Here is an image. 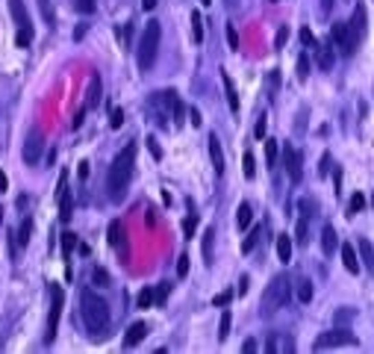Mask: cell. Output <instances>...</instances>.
I'll return each mask as SVG.
<instances>
[{"label":"cell","instance_id":"1","mask_svg":"<svg viewBox=\"0 0 374 354\" xmlns=\"http://www.w3.org/2000/svg\"><path fill=\"white\" fill-rule=\"evenodd\" d=\"M80 313H83V322L88 333H92L95 340H103L106 333H110V307H106V301L97 295L95 290H83L80 292Z\"/></svg>","mask_w":374,"mask_h":354},{"label":"cell","instance_id":"2","mask_svg":"<svg viewBox=\"0 0 374 354\" xmlns=\"http://www.w3.org/2000/svg\"><path fill=\"white\" fill-rule=\"evenodd\" d=\"M133 165H136V145L130 142L121 154L112 160L110 165V177H106V189H110V198L112 201H121L127 195V186H130V177H133Z\"/></svg>","mask_w":374,"mask_h":354},{"label":"cell","instance_id":"3","mask_svg":"<svg viewBox=\"0 0 374 354\" xmlns=\"http://www.w3.org/2000/svg\"><path fill=\"white\" fill-rule=\"evenodd\" d=\"M160 38H162L160 21H147V27L142 30L139 51H136V62H139L142 71H147V68L156 62V54H160Z\"/></svg>","mask_w":374,"mask_h":354},{"label":"cell","instance_id":"4","mask_svg":"<svg viewBox=\"0 0 374 354\" xmlns=\"http://www.w3.org/2000/svg\"><path fill=\"white\" fill-rule=\"evenodd\" d=\"M289 295H292V283L286 274H277L271 283H269V290H265L262 295V316H274L283 304L289 301Z\"/></svg>","mask_w":374,"mask_h":354},{"label":"cell","instance_id":"5","mask_svg":"<svg viewBox=\"0 0 374 354\" xmlns=\"http://www.w3.org/2000/svg\"><path fill=\"white\" fill-rule=\"evenodd\" d=\"M62 304H65V292L62 287H51V316H47V333H45V342H53L56 337V328H59V316H62Z\"/></svg>","mask_w":374,"mask_h":354},{"label":"cell","instance_id":"6","mask_svg":"<svg viewBox=\"0 0 374 354\" xmlns=\"http://www.w3.org/2000/svg\"><path fill=\"white\" fill-rule=\"evenodd\" d=\"M42 151H45V133H42V127H29V133H27V142H24V160L29 165H38V160H42Z\"/></svg>","mask_w":374,"mask_h":354},{"label":"cell","instance_id":"7","mask_svg":"<svg viewBox=\"0 0 374 354\" xmlns=\"http://www.w3.org/2000/svg\"><path fill=\"white\" fill-rule=\"evenodd\" d=\"M283 163H286L289 180H292V183H301V177H303V163H301V151H298V148L283 145Z\"/></svg>","mask_w":374,"mask_h":354},{"label":"cell","instance_id":"8","mask_svg":"<svg viewBox=\"0 0 374 354\" xmlns=\"http://www.w3.org/2000/svg\"><path fill=\"white\" fill-rule=\"evenodd\" d=\"M330 36H333V42L339 45V51L345 54V56H351L353 51H357V38L351 36L348 24H342V21H339V24H333V27H330Z\"/></svg>","mask_w":374,"mask_h":354},{"label":"cell","instance_id":"9","mask_svg":"<svg viewBox=\"0 0 374 354\" xmlns=\"http://www.w3.org/2000/svg\"><path fill=\"white\" fill-rule=\"evenodd\" d=\"M351 342H357V337H353L351 331L339 328V331H330V333H321V337L316 340V349H333V346H351Z\"/></svg>","mask_w":374,"mask_h":354},{"label":"cell","instance_id":"10","mask_svg":"<svg viewBox=\"0 0 374 354\" xmlns=\"http://www.w3.org/2000/svg\"><path fill=\"white\" fill-rule=\"evenodd\" d=\"M101 104V74H92V80H88V92H86V110H95V106Z\"/></svg>","mask_w":374,"mask_h":354},{"label":"cell","instance_id":"11","mask_svg":"<svg viewBox=\"0 0 374 354\" xmlns=\"http://www.w3.org/2000/svg\"><path fill=\"white\" fill-rule=\"evenodd\" d=\"M210 156H212V169L215 174H224V154H221V142H219V136H210Z\"/></svg>","mask_w":374,"mask_h":354},{"label":"cell","instance_id":"12","mask_svg":"<svg viewBox=\"0 0 374 354\" xmlns=\"http://www.w3.org/2000/svg\"><path fill=\"white\" fill-rule=\"evenodd\" d=\"M145 333H147V324H145V322H136V324H130V331H127V337H124V349L139 346V342L145 340Z\"/></svg>","mask_w":374,"mask_h":354},{"label":"cell","instance_id":"13","mask_svg":"<svg viewBox=\"0 0 374 354\" xmlns=\"http://www.w3.org/2000/svg\"><path fill=\"white\" fill-rule=\"evenodd\" d=\"M59 219H62L65 224L74 219V198L68 195V189H65V192H59Z\"/></svg>","mask_w":374,"mask_h":354},{"label":"cell","instance_id":"14","mask_svg":"<svg viewBox=\"0 0 374 354\" xmlns=\"http://www.w3.org/2000/svg\"><path fill=\"white\" fill-rule=\"evenodd\" d=\"M348 30H351V36L357 38V42L366 36V9L362 6H357V15H353V21L348 24Z\"/></svg>","mask_w":374,"mask_h":354},{"label":"cell","instance_id":"15","mask_svg":"<svg viewBox=\"0 0 374 354\" xmlns=\"http://www.w3.org/2000/svg\"><path fill=\"white\" fill-rule=\"evenodd\" d=\"M221 80H224V92H227V104L233 113H239V95H236V86H233V77L227 71H221Z\"/></svg>","mask_w":374,"mask_h":354},{"label":"cell","instance_id":"16","mask_svg":"<svg viewBox=\"0 0 374 354\" xmlns=\"http://www.w3.org/2000/svg\"><path fill=\"white\" fill-rule=\"evenodd\" d=\"M342 263H345V269L351 274H360V260H357V251H353V245H342Z\"/></svg>","mask_w":374,"mask_h":354},{"label":"cell","instance_id":"17","mask_svg":"<svg viewBox=\"0 0 374 354\" xmlns=\"http://www.w3.org/2000/svg\"><path fill=\"white\" fill-rule=\"evenodd\" d=\"M110 245H112V248H124V245H127V231H124L121 222L110 224Z\"/></svg>","mask_w":374,"mask_h":354},{"label":"cell","instance_id":"18","mask_svg":"<svg viewBox=\"0 0 374 354\" xmlns=\"http://www.w3.org/2000/svg\"><path fill=\"white\" fill-rule=\"evenodd\" d=\"M9 9H12V18L18 27H33L27 18V9H24V0H9Z\"/></svg>","mask_w":374,"mask_h":354},{"label":"cell","instance_id":"19","mask_svg":"<svg viewBox=\"0 0 374 354\" xmlns=\"http://www.w3.org/2000/svg\"><path fill=\"white\" fill-rule=\"evenodd\" d=\"M277 257H280V263H289L292 260V236H277Z\"/></svg>","mask_w":374,"mask_h":354},{"label":"cell","instance_id":"20","mask_svg":"<svg viewBox=\"0 0 374 354\" xmlns=\"http://www.w3.org/2000/svg\"><path fill=\"white\" fill-rule=\"evenodd\" d=\"M336 245H339L336 242V231L327 224V228L321 231V248H324V254H333V251H336Z\"/></svg>","mask_w":374,"mask_h":354},{"label":"cell","instance_id":"21","mask_svg":"<svg viewBox=\"0 0 374 354\" xmlns=\"http://www.w3.org/2000/svg\"><path fill=\"white\" fill-rule=\"evenodd\" d=\"M29 236H33V219L27 215V219L21 222V231H18V236H15V245H18V248L29 242Z\"/></svg>","mask_w":374,"mask_h":354},{"label":"cell","instance_id":"22","mask_svg":"<svg viewBox=\"0 0 374 354\" xmlns=\"http://www.w3.org/2000/svg\"><path fill=\"white\" fill-rule=\"evenodd\" d=\"M251 215H253L251 204H248V201H242V204H239V210H236V224H239V228H248V224H251Z\"/></svg>","mask_w":374,"mask_h":354},{"label":"cell","instance_id":"23","mask_svg":"<svg viewBox=\"0 0 374 354\" xmlns=\"http://www.w3.org/2000/svg\"><path fill=\"white\" fill-rule=\"evenodd\" d=\"M15 42H18V47H29V45H33V27H18Z\"/></svg>","mask_w":374,"mask_h":354},{"label":"cell","instance_id":"24","mask_svg":"<svg viewBox=\"0 0 374 354\" xmlns=\"http://www.w3.org/2000/svg\"><path fill=\"white\" fill-rule=\"evenodd\" d=\"M319 65L324 68V71H330V68H333V51H330V45L319 47Z\"/></svg>","mask_w":374,"mask_h":354},{"label":"cell","instance_id":"25","mask_svg":"<svg viewBox=\"0 0 374 354\" xmlns=\"http://www.w3.org/2000/svg\"><path fill=\"white\" fill-rule=\"evenodd\" d=\"M212 239H215V231L210 228V231L203 233V260L206 263H212Z\"/></svg>","mask_w":374,"mask_h":354},{"label":"cell","instance_id":"26","mask_svg":"<svg viewBox=\"0 0 374 354\" xmlns=\"http://www.w3.org/2000/svg\"><path fill=\"white\" fill-rule=\"evenodd\" d=\"M230 322H233L230 310H224V313H221V324H219V340H227V337H230Z\"/></svg>","mask_w":374,"mask_h":354},{"label":"cell","instance_id":"27","mask_svg":"<svg viewBox=\"0 0 374 354\" xmlns=\"http://www.w3.org/2000/svg\"><path fill=\"white\" fill-rule=\"evenodd\" d=\"M38 12H42V18H45V24H53V3L51 0H38Z\"/></svg>","mask_w":374,"mask_h":354},{"label":"cell","instance_id":"28","mask_svg":"<svg viewBox=\"0 0 374 354\" xmlns=\"http://www.w3.org/2000/svg\"><path fill=\"white\" fill-rule=\"evenodd\" d=\"M265 163L274 169V163H277V142L274 139H265Z\"/></svg>","mask_w":374,"mask_h":354},{"label":"cell","instance_id":"29","mask_svg":"<svg viewBox=\"0 0 374 354\" xmlns=\"http://www.w3.org/2000/svg\"><path fill=\"white\" fill-rule=\"evenodd\" d=\"M195 228H198V215L189 213V215H186V222H183V236H186V239H192V236H195Z\"/></svg>","mask_w":374,"mask_h":354},{"label":"cell","instance_id":"30","mask_svg":"<svg viewBox=\"0 0 374 354\" xmlns=\"http://www.w3.org/2000/svg\"><path fill=\"white\" fill-rule=\"evenodd\" d=\"M136 304H139V310H147L153 304V290L151 287H145L142 292H139V298H136Z\"/></svg>","mask_w":374,"mask_h":354},{"label":"cell","instance_id":"31","mask_svg":"<svg viewBox=\"0 0 374 354\" xmlns=\"http://www.w3.org/2000/svg\"><path fill=\"white\" fill-rule=\"evenodd\" d=\"M192 36H195V42H203V24H201V12H192Z\"/></svg>","mask_w":374,"mask_h":354},{"label":"cell","instance_id":"32","mask_svg":"<svg viewBox=\"0 0 374 354\" xmlns=\"http://www.w3.org/2000/svg\"><path fill=\"white\" fill-rule=\"evenodd\" d=\"M242 165H245V177H248V180H253V177H257V163H253V154H245Z\"/></svg>","mask_w":374,"mask_h":354},{"label":"cell","instance_id":"33","mask_svg":"<svg viewBox=\"0 0 374 354\" xmlns=\"http://www.w3.org/2000/svg\"><path fill=\"white\" fill-rule=\"evenodd\" d=\"M298 298H301L303 304L312 301V283H310V281H301V283H298Z\"/></svg>","mask_w":374,"mask_h":354},{"label":"cell","instance_id":"34","mask_svg":"<svg viewBox=\"0 0 374 354\" xmlns=\"http://www.w3.org/2000/svg\"><path fill=\"white\" fill-rule=\"evenodd\" d=\"M307 77H310V56L301 54L298 56V80H307Z\"/></svg>","mask_w":374,"mask_h":354},{"label":"cell","instance_id":"35","mask_svg":"<svg viewBox=\"0 0 374 354\" xmlns=\"http://www.w3.org/2000/svg\"><path fill=\"white\" fill-rule=\"evenodd\" d=\"M260 233H262V228H253V231H251V236H248V239H245V242H242V251H245V254H248V251H253V245H257V242H260Z\"/></svg>","mask_w":374,"mask_h":354},{"label":"cell","instance_id":"36","mask_svg":"<svg viewBox=\"0 0 374 354\" xmlns=\"http://www.w3.org/2000/svg\"><path fill=\"white\" fill-rule=\"evenodd\" d=\"M362 206H366V198H362L360 192H353V198L348 201V215H353V213H360Z\"/></svg>","mask_w":374,"mask_h":354},{"label":"cell","instance_id":"37","mask_svg":"<svg viewBox=\"0 0 374 354\" xmlns=\"http://www.w3.org/2000/svg\"><path fill=\"white\" fill-rule=\"evenodd\" d=\"M74 6H77V12L92 15V12H95V6H97V0H74Z\"/></svg>","mask_w":374,"mask_h":354},{"label":"cell","instance_id":"38","mask_svg":"<svg viewBox=\"0 0 374 354\" xmlns=\"http://www.w3.org/2000/svg\"><path fill=\"white\" fill-rule=\"evenodd\" d=\"M360 251H362V260H366V266H374V251H371V242L369 239H360Z\"/></svg>","mask_w":374,"mask_h":354},{"label":"cell","instance_id":"39","mask_svg":"<svg viewBox=\"0 0 374 354\" xmlns=\"http://www.w3.org/2000/svg\"><path fill=\"white\" fill-rule=\"evenodd\" d=\"M77 248V236L74 233H65L62 236V251H65V257H68V254H71Z\"/></svg>","mask_w":374,"mask_h":354},{"label":"cell","instance_id":"40","mask_svg":"<svg viewBox=\"0 0 374 354\" xmlns=\"http://www.w3.org/2000/svg\"><path fill=\"white\" fill-rule=\"evenodd\" d=\"M227 45H230V51H239V33H236L233 24H227Z\"/></svg>","mask_w":374,"mask_h":354},{"label":"cell","instance_id":"41","mask_svg":"<svg viewBox=\"0 0 374 354\" xmlns=\"http://www.w3.org/2000/svg\"><path fill=\"white\" fill-rule=\"evenodd\" d=\"M121 124H124V110H118V106H115L112 115H110V127H112V130H118Z\"/></svg>","mask_w":374,"mask_h":354},{"label":"cell","instance_id":"42","mask_svg":"<svg viewBox=\"0 0 374 354\" xmlns=\"http://www.w3.org/2000/svg\"><path fill=\"white\" fill-rule=\"evenodd\" d=\"M230 298H233V292L227 290V292H219V295H215V298H212V304H215V307H227V304H230Z\"/></svg>","mask_w":374,"mask_h":354},{"label":"cell","instance_id":"43","mask_svg":"<svg viewBox=\"0 0 374 354\" xmlns=\"http://www.w3.org/2000/svg\"><path fill=\"white\" fill-rule=\"evenodd\" d=\"M169 290H171V283H160V287H156V292H153V301H165L169 298Z\"/></svg>","mask_w":374,"mask_h":354},{"label":"cell","instance_id":"44","mask_svg":"<svg viewBox=\"0 0 374 354\" xmlns=\"http://www.w3.org/2000/svg\"><path fill=\"white\" fill-rule=\"evenodd\" d=\"M92 281L101 283V287H110V274H106L103 269H95V272H92Z\"/></svg>","mask_w":374,"mask_h":354},{"label":"cell","instance_id":"45","mask_svg":"<svg viewBox=\"0 0 374 354\" xmlns=\"http://www.w3.org/2000/svg\"><path fill=\"white\" fill-rule=\"evenodd\" d=\"M177 274H180V278H186V274H189V254H183V257L177 260Z\"/></svg>","mask_w":374,"mask_h":354},{"label":"cell","instance_id":"46","mask_svg":"<svg viewBox=\"0 0 374 354\" xmlns=\"http://www.w3.org/2000/svg\"><path fill=\"white\" fill-rule=\"evenodd\" d=\"M147 148H151L153 160H162V148H160V142H156V139H153V136H147Z\"/></svg>","mask_w":374,"mask_h":354},{"label":"cell","instance_id":"47","mask_svg":"<svg viewBox=\"0 0 374 354\" xmlns=\"http://www.w3.org/2000/svg\"><path fill=\"white\" fill-rule=\"evenodd\" d=\"M286 38H289V27H280V30H277V38H274V47L280 51V47L286 45Z\"/></svg>","mask_w":374,"mask_h":354},{"label":"cell","instance_id":"48","mask_svg":"<svg viewBox=\"0 0 374 354\" xmlns=\"http://www.w3.org/2000/svg\"><path fill=\"white\" fill-rule=\"evenodd\" d=\"M253 136H257V139H265V115H260L257 127H253Z\"/></svg>","mask_w":374,"mask_h":354},{"label":"cell","instance_id":"49","mask_svg":"<svg viewBox=\"0 0 374 354\" xmlns=\"http://www.w3.org/2000/svg\"><path fill=\"white\" fill-rule=\"evenodd\" d=\"M301 42H303V45H316V36H312V30H307V27L301 30Z\"/></svg>","mask_w":374,"mask_h":354},{"label":"cell","instance_id":"50","mask_svg":"<svg viewBox=\"0 0 374 354\" xmlns=\"http://www.w3.org/2000/svg\"><path fill=\"white\" fill-rule=\"evenodd\" d=\"M86 113H88V110H86V106H83V110H77V115H74V121H71V127H74V130H77V127H80V124H83V118H86Z\"/></svg>","mask_w":374,"mask_h":354},{"label":"cell","instance_id":"51","mask_svg":"<svg viewBox=\"0 0 374 354\" xmlns=\"http://www.w3.org/2000/svg\"><path fill=\"white\" fill-rule=\"evenodd\" d=\"M327 165H330V156L324 154V156H321V169H319V174H321V177H327Z\"/></svg>","mask_w":374,"mask_h":354},{"label":"cell","instance_id":"52","mask_svg":"<svg viewBox=\"0 0 374 354\" xmlns=\"http://www.w3.org/2000/svg\"><path fill=\"white\" fill-rule=\"evenodd\" d=\"M242 351H248V354H253V351H257V340H245V346H242Z\"/></svg>","mask_w":374,"mask_h":354},{"label":"cell","instance_id":"53","mask_svg":"<svg viewBox=\"0 0 374 354\" xmlns=\"http://www.w3.org/2000/svg\"><path fill=\"white\" fill-rule=\"evenodd\" d=\"M189 118H192L195 127H201V113H198V110H189Z\"/></svg>","mask_w":374,"mask_h":354},{"label":"cell","instance_id":"54","mask_svg":"<svg viewBox=\"0 0 374 354\" xmlns=\"http://www.w3.org/2000/svg\"><path fill=\"white\" fill-rule=\"evenodd\" d=\"M333 3H336V0H321V12H324V15H327V12H330V9H333Z\"/></svg>","mask_w":374,"mask_h":354},{"label":"cell","instance_id":"55","mask_svg":"<svg viewBox=\"0 0 374 354\" xmlns=\"http://www.w3.org/2000/svg\"><path fill=\"white\" fill-rule=\"evenodd\" d=\"M6 186H9V180H6V172H0V192H6Z\"/></svg>","mask_w":374,"mask_h":354},{"label":"cell","instance_id":"56","mask_svg":"<svg viewBox=\"0 0 374 354\" xmlns=\"http://www.w3.org/2000/svg\"><path fill=\"white\" fill-rule=\"evenodd\" d=\"M248 283H251L248 278H242V283H239V292H242V295H245V292H248Z\"/></svg>","mask_w":374,"mask_h":354},{"label":"cell","instance_id":"57","mask_svg":"<svg viewBox=\"0 0 374 354\" xmlns=\"http://www.w3.org/2000/svg\"><path fill=\"white\" fill-rule=\"evenodd\" d=\"M142 6H145V9H147V12H151V9H153V6H156V0H142Z\"/></svg>","mask_w":374,"mask_h":354},{"label":"cell","instance_id":"58","mask_svg":"<svg viewBox=\"0 0 374 354\" xmlns=\"http://www.w3.org/2000/svg\"><path fill=\"white\" fill-rule=\"evenodd\" d=\"M0 222H3V206H0Z\"/></svg>","mask_w":374,"mask_h":354},{"label":"cell","instance_id":"59","mask_svg":"<svg viewBox=\"0 0 374 354\" xmlns=\"http://www.w3.org/2000/svg\"><path fill=\"white\" fill-rule=\"evenodd\" d=\"M201 3H210V0H201Z\"/></svg>","mask_w":374,"mask_h":354}]
</instances>
